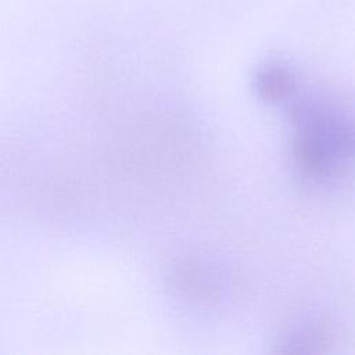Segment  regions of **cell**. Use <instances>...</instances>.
I'll use <instances>...</instances> for the list:
<instances>
[{"mask_svg":"<svg viewBox=\"0 0 355 355\" xmlns=\"http://www.w3.org/2000/svg\"><path fill=\"white\" fill-rule=\"evenodd\" d=\"M288 104L293 153L304 175L324 183L347 176L355 164V107L301 90Z\"/></svg>","mask_w":355,"mask_h":355,"instance_id":"obj_1","label":"cell"},{"mask_svg":"<svg viewBox=\"0 0 355 355\" xmlns=\"http://www.w3.org/2000/svg\"><path fill=\"white\" fill-rule=\"evenodd\" d=\"M300 90L298 78L291 68L283 64L265 65L257 75V92L265 101L288 104Z\"/></svg>","mask_w":355,"mask_h":355,"instance_id":"obj_2","label":"cell"}]
</instances>
